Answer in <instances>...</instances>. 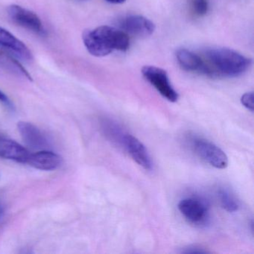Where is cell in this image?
I'll return each mask as SVG.
<instances>
[{"mask_svg": "<svg viewBox=\"0 0 254 254\" xmlns=\"http://www.w3.org/2000/svg\"><path fill=\"white\" fill-rule=\"evenodd\" d=\"M205 76L210 78H236L243 75L252 61L231 49L212 47L202 51Z\"/></svg>", "mask_w": 254, "mask_h": 254, "instance_id": "1", "label": "cell"}, {"mask_svg": "<svg viewBox=\"0 0 254 254\" xmlns=\"http://www.w3.org/2000/svg\"><path fill=\"white\" fill-rule=\"evenodd\" d=\"M82 39L87 51L95 57H105L115 51L126 52L130 47L128 35L113 26L86 30Z\"/></svg>", "mask_w": 254, "mask_h": 254, "instance_id": "2", "label": "cell"}, {"mask_svg": "<svg viewBox=\"0 0 254 254\" xmlns=\"http://www.w3.org/2000/svg\"><path fill=\"white\" fill-rule=\"evenodd\" d=\"M188 142L192 151L212 167L224 169L228 166V158L225 153L210 141L193 135L189 137Z\"/></svg>", "mask_w": 254, "mask_h": 254, "instance_id": "3", "label": "cell"}, {"mask_svg": "<svg viewBox=\"0 0 254 254\" xmlns=\"http://www.w3.org/2000/svg\"><path fill=\"white\" fill-rule=\"evenodd\" d=\"M142 74L163 98L170 102H178L179 94L171 84L166 71L155 66H145L142 67Z\"/></svg>", "mask_w": 254, "mask_h": 254, "instance_id": "4", "label": "cell"}, {"mask_svg": "<svg viewBox=\"0 0 254 254\" xmlns=\"http://www.w3.org/2000/svg\"><path fill=\"white\" fill-rule=\"evenodd\" d=\"M7 12L8 17L17 26L36 35H46V30L41 18L33 11L20 5H11L7 8Z\"/></svg>", "mask_w": 254, "mask_h": 254, "instance_id": "5", "label": "cell"}, {"mask_svg": "<svg viewBox=\"0 0 254 254\" xmlns=\"http://www.w3.org/2000/svg\"><path fill=\"white\" fill-rule=\"evenodd\" d=\"M118 28L132 36L147 38L155 31V25L149 19L141 15L130 14L118 20Z\"/></svg>", "mask_w": 254, "mask_h": 254, "instance_id": "6", "label": "cell"}, {"mask_svg": "<svg viewBox=\"0 0 254 254\" xmlns=\"http://www.w3.org/2000/svg\"><path fill=\"white\" fill-rule=\"evenodd\" d=\"M178 209L186 219L197 225L206 222L209 216V209L203 200L196 197H187L178 203Z\"/></svg>", "mask_w": 254, "mask_h": 254, "instance_id": "7", "label": "cell"}, {"mask_svg": "<svg viewBox=\"0 0 254 254\" xmlns=\"http://www.w3.org/2000/svg\"><path fill=\"white\" fill-rule=\"evenodd\" d=\"M130 157L142 166L145 170L151 171L153 169L152 160L148 150L142 142L133 135L127 133L123 138L121 147Z\"/></svg>", "mask_w": 254, "mask_h": 254, "instance_id": "8", "label": "cell"}, {"mask_svg": "<svg viewBox=\"0 0 254 254\" xmlns=\"http://www.w3.org/2000/svg\"><path fill=\"white\" fill-rule=\"evenodd\" d=\"M17 127L23 141L28 146L40 151L49 148L48 139L38 127L27 122H20Z\"/></svg>", "mask_w": 254, "mask_h": 254, "instance_id": "9", "label": "cell"}, {"mask_svg": "<svg viewBox=\"0 0 254 254\" xmlns=\"http://www.w3.org/2000/svg\"><path fill=\"white\" fill-rule=\"evenodd\" d=\"M0 48L8 50L14 56L26 61L33 59L32 53L26 44L6 29L0 27Z\"/></svg>", "mask_w": 254, "mask_h": 254, "instance_id": "10", "label": "cell"}, {"mask_svg": "<svg viewBox=\"0 0 254 254\" xmlns=\"http://www.w3.org/2000/svg\"><path fill=\"white\" fill-rule=\"evenodd\" d=\"M176 59L181 69L187 72L205 75V64L200 54L187 49H179L176 52Z\"/></svg>", "mask_w": 254, "mask_h": 254, "instance_id": "11", "label": "cell"}, {"mask_svg": "<svg viewBox=\"0 0 254 254\" xmlns=\"http://www.w3.org/2000/svg\"><path fill=\"white\" fill-rule=\"evenodd\" d=\"M26 163L39 170H56L62 164V157L53 151L41 150L30 154Z\"/></svg>", "mask_w": 254, "mask_h": 254, "instance_id": "12", "label": "cell"}, {"mask_svg": "<svg viewBox=\"0 0 254 254\" xmlns=\"http://www.w3.org/2000/svg\"><path fill=\"white\" fill-rule=\"evenodd\" d=\"M30 153L15 141L0 137V157L17 163H26Z\"/></svg>", "mask_w": 254, "mask_h": 254, "instance_id": "13", "label": "cell"}, {"mask_svg": "<svg viewBox=\"0 0 254 254\" xmlns=\"http://www.w3.org/2000/svg\"><path fill=\"white\" fill-rule=\"evenodd\" d=\"M100 125L105 137L116 145L121 147L123 138L127 132L125 131L118 123L111 119H102Z\"/></svg>", "mask_w": 254, "mask_h": 254, "instance_id": "14", "label": "cell"}, {"mask_svg": "<svg viewBox=\"0 0 254 254\" xmlns=\"http://www.w3.org/2000/svg\"><path fill=\"white\" fill-rule=\"evenodd\" d=\"M0 67L3 68L12 73L25 77L27 79L32 81V76L28 71L22 66L21 64L15 59L14 56L8 54V52L0 50Z\"/></svg>", "mask_w": 254, "mask_h": 254, "instance_id": "15", "label": "cell"}, {"mask_svg": "<svg viewBox=\"0 0 254 254\" xmlns=\"http://www.w3.org/2000/svg\"><path fill=\"white\" fill-rule=\"evenodd\" d=\"M218 196L221 206L227 212H235L239 210V201L230 191L224 189L220 190L218 192Z\"/></svg>", "mask_w": 254, "mask_h": 254, "instance_id": "16", "label": "cell"}, {"mask_svg": "<svg viewBox=\"0 0 254 254\" xmlns=\"http://www.w3.org/2000/svg\"><path fill=\"white\" fill-rule=\"evenodd\" d=\"M190 12L195 17H203L209 9V0H189Z\"/></svg>", "mask_w": 254, "mask_h": 254, "instance_id": "17", "label": "cell"}, {"mask_svg": "<svg viewBox=\"0 0 254 254\" xmlns=\"http://www.w3.org/2000/svg\"><path fill=\"white\" fill-rule=\"evenodd\" d=\"M241 103L247 109L253 112L254 111V93L248 92L245 93L241 98Z\"/></svg>", "mask_w": 254, "mask_h": 254, "instance_id": "18", "label": "cell"}, {"mask_svg": "<svg viewBox=\"0 0 254 254\" xmlns=\"http://www.w3.org/2000/svg\"><path fill=\"white\" fill-rule=\"evenodd\" d=\"M181 253H183V254H207L209 252L201 247L193 245V246L184 248Z\"/></svg>", "mask_w": 254, "mask_h": 254, "instance_id": "19", "label": "cell"}, {"mask_svg": "<svg viewBox=\"0 0 254 254\" xmlns=\"http://www.w3.org/2000/svg\"><path fill=\"white\" fill-rule=\"evenodd\" d=\"M0 102L6 105L8 108H12V103L10 101L9 98L1 90H0Z\"/></svg>", "mask_w": 254, "mask_h": 254, "instance_id": "20", "label": "cell"}, {"mask_svg": "<svg viewBox=\"0 0 254 254\" xmlns=\"http://www.w3.org/2000/svg\"><path fill=\"white\" fill-rule=\"evenodd\" d=\"M107 2H109L111 4H122L126 2V0H105Z\"/></svg>", "mask_w": 254, "mask_h": 254, "instance_id": "21", "label": "cell"}, {"mask_svg": "<svg viewBox=\"0 0 254 254\" xmlns=\"http://www.w3.org/2000/svg\"><path fill=\"white\" fill-rule=\"evenodd\" d=\"M4 215V209L3 207H2V205L0 203V222L2 221V218H3Z\"/></svg>", "mask_w": 254, "mask_h": 254, "instance_id": "22", "label": "cell"}, {"mask_svg": "<svg viewBox=\"0 0 254 254\" xmlns=\"http://www.w3.org/2000/svg\"><path fill=\"white\" fill-rule=\"evenodd\" d=\"M81 1H84V0H81Z\"/></svg>", "mask_w": 254, "mask_h": 254, "instance_id": "23", "label": "cell"}]
</instances>
